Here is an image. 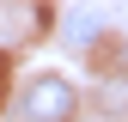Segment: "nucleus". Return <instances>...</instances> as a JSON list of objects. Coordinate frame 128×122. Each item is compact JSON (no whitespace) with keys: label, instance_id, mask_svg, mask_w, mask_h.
Returning <instances> with one entry per match:
<instances>
[{"label":"nucleus","instance_id":"nucleus-1","mask_svg":"<svg viewBox=\"0 0 128 122\" xmlns=\"http://www.w3.org/2000/svg\"><path fill=\"white\" fill-rule=\"evenodd\" d=\"M79 116V92L61 73H37L18 98V122H73Z\"/></svg>","mask_w":128,"mask_h":122}]
</instances>
